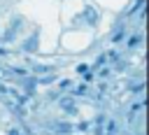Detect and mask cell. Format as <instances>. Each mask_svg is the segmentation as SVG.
Masks as SVG:
<instances>
[{
	"instance_id": "5b68a950",
	"label": "cell",
	"mask_w": 149,
	"mask_h": 135,
	"mask_svg": "<svg viewBox=\"0 0 149 135\" xmlns=\"http://www.w3.org/2000/svg\"><path fill=\"white\" fill-rule=\"evenodd\" d=\"M121 37H123V33H121V30H119V33H114V37H112V40H114V42H119V40H121Z\"/></svg>"
},
{
	"instance_id": "277c9868",
	"label": "cell",
	"mask_w": 149,
	"mask_h": 135,
	"mask_svg": "<svg viewBox=\"0 0 149 135\" xmlns=\"http://www.w3.org/2000/svg\"><path fill=\"white\" fill-rule=\"evenodd\" d=\"M58 130H61V133H68L70 126H68V123H58Z\"/></svg>"
},
{
	"instance_id": "8992f818",
	"label": "cell",
	"mask_w": 149,
	"mask_h": 135,
	"mask_svg": "<svg viewBox=\"0 0 149 135\" xmlns=\"http://www.w3.org/2000/svg\"><path fill=\"white\" fill-rule=\"evenodd\" d=\"M137 42H140V37H130V40H128V44H130V47H135Z\"/></svg>"
},
{
	"instance_id": "7a4b0ae2",
	"label": "cell",
	"mask_w": 149,
	"mask_h": 135,
	"mask_svg": "<svg viewBox=\"0 0 149 135\" xmlns=\"http://www.w3.org/2000/svg\"><path fill=\"white\" fill-rule=\"evenodd\" d=\"M61 107H63L65 112H74V107H72V100H70V98H63V100H61Z\"/></svg>"
},
{
	"instance_id": "6da1fadb",
	"label": "cell",
	"mask_w": 149,
	"mask_h": 135,
	"mask_svg": "<svg viewBox=\"0 0 149 135\" xmlns=\"http://www.w3.org/2000/svg\"><path fill=\"white\" fill-rule=\"evenodd\" d=\"M86 19H88V23H95V21H98V12H95L93 7H88V9H86Z\"/></svg>"
},
{
	"instance_id": "3957f363",
	"label": "cell",
	"mask_w": 149,
	"mask_h": 135,
	"mask_svg": "<svg viewBox=\"0 0 149 135\" xmlns=\"http://www.w3.org/2000/svg\"><path fill=\"white\" fill-rule=\"evenodd\" d=\"M35 44H37V37H30V40L26 42V49H28V51H33V49H35Z\"/></svg>"
}]
</instances>
